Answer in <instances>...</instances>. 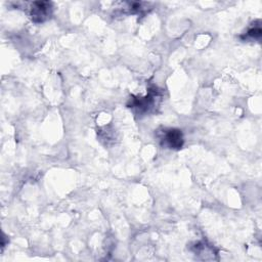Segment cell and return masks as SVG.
I'll return each instance as SVG.
<instances>
[{"label":"cell","instance_id":"7a4b0ae2","mask_svg":"<svg viewBox=\"0 0 262 262\" xmlns=\"http://www.w3.org/2000/svg\"><path fill=\"white\" fill-rule=\"evenodd\" d=\"M160 139L163 146L172 149H179L183 145V135L179 129L171 128L163 130Z\"/></svg>","mask_w":262,"mask_h":262},{"label":"cell","instance_id":"6da1fadb","mask_svg":"<svg viewBox=\"0 0 262 262\" xmlns=\"http://www.w3.org/2000/svg\"><path fill=\"white\" fill-rule=\"evenodd\" d=\"M52 3L49 1H35L30 6V14L35 23H42L50 17Z\"/></svg>","mask_w":262,"mask_h":262},{"label":"cell","instance_id":"3957f363","mask_svg":"<svg viewBox=\"0 0 262 262\" xmlns=\"http://www.w3.org/2000/svg\"><path fill=\"white\" fill-rule=\"evenodd\" d=\"M156 97H159V92L156 87L149 90V93L144 97L133 98L130 107H136L139 112H147L156 104Z\"/></svg>","mask_w":262,"mask_h":262},{"label":"cell","instance_id":"277c9868","mask_svg":"<svg viewBox=\"0 0 262 262\" xmlns=\"http://www.w3.org/2000/svg\"><path fill=\"white\" fill-rule=\"evenodd\" d=\"M261 28L260 27H255V28H252L248 31L247 33V36L249 37H252V38H259L261 36Z\"/></svg>","mask_w":262,"mask_h":262}]
</instances>
